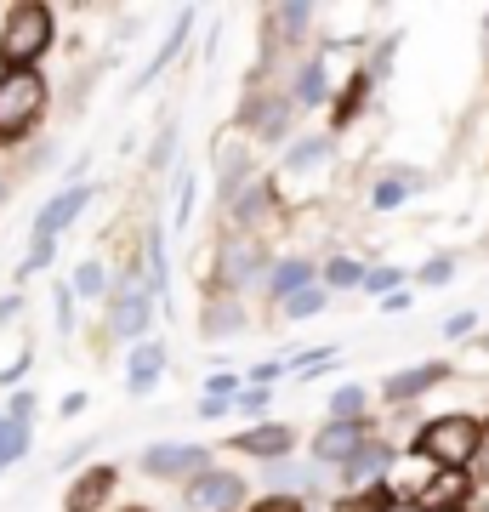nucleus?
Instances as JSON below:
<instances>
[{
	"mask_svg": "<svg viewBox=\"0 0 489 512\" xmlns=\"http://www.w3.org/2000/svg\"><path fill=\"white\" fill-rule=\"evenodd\" d=\"M57 325H63V330L74 325V291H69V285H57Z\"/></svg>",
	"mask_w": 489,
	"mask_h": 512,
	"instance_id": "43",
	"label": "nucleus"
},
{
	"mask_svg": "<svg viewBox=\"0 0 489 512\" xmlns=\"http://www.w3.org/2000/svg\"><path fill=\"white\" fill-rule=\"evenodd\" d=\"M393 52H399V35H387V40H381L376 57H370V69H364V74H370V80H381V74L393 69Z\"/></svg>",
	"mask_w": 489,
	"mask_h": 512,
	"instance_id": "39",
	"label": "nucleus"
},
{
	"mask_svg": "<svg viewBox=\"0 0 489 512\" xmlns=\"http://www.w3.org/2000/svg\"><path fill=\"white\" fill-rule=\"evenodd\" d=\"M194 410H200V416H205V421H217V416H228V410H234V404H217V399H200V404H194Z\"/></svg>",
	"mask_w": 489,
	"mask_h": 512,
	"instance_id": "45",
	"label": "nucleus"
},
{
	"mask_svg": "<svg viewBox=\"0 0 489 512\" xmlns=\"http://www.w3.org/2000/svg\"><path fill=\"white\" fill-rule=\"evenodd\" d=\"M188 29H194V12H177V29H171V35H165L160 57H154V63H148V69H143V86H148V80H154V74L165 69V63H171V57L182 52V40H188Z\"/></svg>",
	"mask_w": 489,
	"mask_h": 512,
	"instance_id": "26",
	"label": "nucleus"
},
{
	"mask_svg": "<svg viewBox=\"0 0 489 512\" xmlns=\"http://www.w3.org/2000/svg\"><path fill=\"white\" fill-rule=\"evenodd\" d=\"M188 211H194V177H188V171H177V228L188 222Z\"/></svg>",
	"mask_w": 489,
	"mask_h": 512,
	"instance_id": "41",
	"label": "nucleus"
},
{
	"mask_svg": "<svg viewBox=\"0 0 489 512\" xmlns=\"http://www.w3.org/2000/svg\"><path fill=\"white\" fill-rule=\"evenodd\" d=\"M86 205H91V183L63 188V194H57V200H52V205H46V211L35 217V239H57V234H63V228H69L74 217H80V211H86Z\"/></svg>",
	"mask_w": 489,
	"mask_h": 512,
	"instance_id": "17",
	"label": "nucleus"
},
{
	"mask_svg": "<svg viewBox=\"0 0 489 512\" xmlns=\"http://www.w3.org/2000/svg\"><path fill=\"white\" fill-rule=\"evenodd\" d=\"M160 376H165V348L160 342H137V348H131V365H126V393L143 399Z\"/></svg>",
	"mask_w": 489,
	"mask_h": 512,
	"instance_id": "19",
	"label": "nucleus"
},
{
	"mask_svg": "<svg viewBox=\"0 0 489 512\" xmlns=\"http://www.w3.org/2000/svg\"><path fill=\"white\" fill-rule=\"evenodd\" d=\"M364 404H370V393H364L359 382H347L330 393V421H364Z\"/></svg>",
	"mask_w": 489,
	"mask_h": 512,
	"instance_id": "25",
	"label": "nucleus"
},
{
	"mask_svg": "<svg viewBox=\"0 0 489 512\" xmlns=\"http://www.w3.org/2000/svg\"><path fill=\"white\" fill-rule=\"evenodd\" d=\"M330 80H325V52H313L296 63V86H290V103L296 109H330Z\"/></svg>",
	"mask_w": 489,
	"mask_h": 512,
	"instance_id": "16",
	"label": "nucleus"
},
{
	"mask_svg": "<svg viewBox=\"0 0 489 512\" xmlns=\"http://www.w3.org/2000/svg\"><path fill=\"white\" fill-rule=\"evenodd\" d=\"M381 308H387V313H410V291H393V296H381Z\"/></svg>",
	"mask_w": 489,
	"mask_h": 512,
	"instance_id": "46",
	"label": "nucleus"
},
{
	"mask_svg": "<svg viewBox=\"0 0 489 512\" xmlns=\"http://www.w3.org/2000/svg\"><path fill=\"white\" fill-rule=\"evenodd\" d=\"M364 439H370V421H325L313 433V467H342V461H353Z\"/></svg>",
	"mask_w": 489,
	"mask_h": 512,
	"instance_id": "9",
	"label": "nucleus"
},
{
	"mask_svg": "<svg viewBox=\"0 0 489 512\" xmlns=\"http://www.w3.org/2000/svg\"><path fill=\"white\" fill-rule=\"evenodd\" d=\"M35 416V393H18V399L6 404V421H29Z\"/></svg>",
	"mask_w": 489,
	"mask_h": 512,
	"instance_id": "44",
	"label": "nucleus"
},
{
	"mask_svg": "<svg viewBox=\"0 0 489 512\" xmlns=\"http://www.w3.org/2000/svg\"><path fill=\"white\" fill-rule=\"evenodd\" d=\"M200 330L211 336V342H217V336H234V330H245V313H239L234 296H222V302H211V308H205Z\"/></svg>",
	"mask_w": 489,
	"mask_h": 512,
	"instance_id": "22",
	"label": "nucleus"
},
{
	"mask_svg": "<svg viewBox=\"0 0 489 512\" xmlns=\"http://www.w3.org/2000/svg\"><path fill=\"white\" fill-rule=\"evenodd\" d=\"M0 200H6V177H0Z\"/></svg>",
	"mask_w": 489,
	"mask_h": 512,
	"instance_id": "50",
	"label": "nucleus"
},
{
	"mask_svg": "<svg viewBox=\"0 0 489 512\" xmlns=\"http://www.w3.org/2000/svg\"><path fill=\"white\" fill-rule=\"evenodd\" d=\"M399 456H404L399 444H387V439H364V444H359V456H353V461H342L336 473H342V484H347V490H364V484H376V478H387V467H393Z\"/></svg>",
	"mask_w": 489,
	"mask_h": 512,
	"instance_id": "13",
	"label": "nucleus"
},
{
	"mask_svg": "<svg viewBox=\"0 0 489 512\" xmlns=\"http://www.w3.org/2000/svg\"><path fill=\"white\" fill-rule=\"evenodd\" d=\"M472 359H484V365H489V336H478V348H472Z\"/></svg>",
	"mask_w": 489,
	"mask_h": 512,
	"instance_id": "48",
	"label": "nucleus"
},
{
	"mask_svg": "<svg viewBox=\"0 0 489 512\" xmlns=\"http://www.w3.org/2000/svg\"><path fill=\"white\" fill-rule=\"evenodd\" d=\"M410 456L433 461V473H467L472 461L484 456V421L467 416V410L421 421V433L410 439Z\"/></svg>",
	"mask_w": 489,
	"mask_h": 512,
	"instance_id": "1",
	"label": "nucleus"
},
{
	"mask_svg": "<svg viewBox=\"0 0 489 512\" xmlns=\"http://www.w3.org/2000/svg\"><path fill=\"white\" fill-rule=\"evenodd\" d=\"M319 285H325V291H359L364 262L359 256H330V262H319Z\"/></svg>",
	"mask_w": 489,
	"mask_h": 512,
	"instance_id": "20",
	"label": "nucleus"
},
{
	"mask_svg": "<svg viewBox=\"0 0 489 512\" xmlns=\"http://www.w3.org/2000/svg\"><path fill=\"white\" fill-rule=\"evenodd\" d=\"M148 285H154V296H165V234L160 228H148Z\"/></svg>",
	"mask_w": 489,
	"mask_h": 512,
	"instance_id": "33",
	"label": "nucleus"
},
{
	"mask_svg": "<svg viewBox=\"0 0 489 512\" xmlns=\"http://www.w3.org/2000/svg\"><path fill=\"white\" fill-rule=\"evenodd\" d=\"M330 148H336V137H330V131H319V137H302V143L285 154V171H308V165L330 160Z\"/></svg>",
	"mask_w": 489,
	"mask_h": 512,
	"instance_id": "23",
	"label": "nucleus"
},
{
	"mask_svg": "<svg viewBox=\"0 0 489 512\" xmlns=\"http://www.w3.org/2000/svg\"><path fill=\"white\" fill-rule=\"evenodd\" d=\"M410 188H416L410 177H381V183H376V194H370V205H376V211H393V205H404V200H410Z\"/></svg>",
	"mask_w": 489,
	"mask_h": 512,
	"instance_id": "32",
	"label": "nucleus"
},
{
	"mask_svg": "<svg viewBox=\"0 0 489 512\" xmlns=\"http://www.w3.org/2000/svg\"><path fill=\"white\" fill-rule=\"evenodd\" d=\"M381 512H421V501H416V495H393Z\"/></svg>",
	"mask_w": 489,
	"mask_h": 512,
	"instance_id": "47",
	"label": "nucleus"
},
{
	"mask_svg": "<svg viewBox=\"0 0 489 512\" xmlns=\"http://www.w3.org/2000/svg\"><path fill=\"white\" fill-rule=\"evenodd\" d=\"M325 308H330V291L325 285H308V291H296L285 302V319H319Z\"/></svg>",
	"mask_w": 489,
	"mask_h": 512,
	"instance_id": "28",
	"label": "nucleus"
},
{
	"mask_svg": "<svg viewBox=\"0 0 489 512\" xmlns=\"http://www.w3.org/2000/svg\"><path fill=\"white\" fill-rule=\"evenodd\" d=\"M52 251H57V239H35V245H29V256H23L18 274H40V268H52Z\"/></svg>",
	"mask_w": 489,
	"mask_h": 512,
	"instance_id": "37",
	"label": "nucleus"
},
{
	"mask_svg": "<svg viewBox=\"0 0 489 512\" xmlns=\"http://www.w3.org/2000/svg\"><path fill=\"white\" fill-rule=\"evenodd\" d=\"M472 330H478V313H450V319H444V336H450V342H467Z\"/></svg>",
	"mask_w": 489,
	"mask_h": 512,
	"instance_id": "40",
	"label": "nucleus"
},
{
	"mask_svg": "<svg viewBox=\"0 0 489 512\" xmlns=\"http://www.w3.org/2000/svg\"><path fill=\"white\" fill-rule=\"evenodd\" d=\"M245 478L239 473H222V467H211V473H200V478H188L182 484V501L194 512H239L245 507Z\"/></svg>",
	"mask_w": 489,
	"mask_h": 512,
	"instance_id": "6",
	"label": "nucleus"
},
{
	"mask_svg": "<svg viewBox=\"0 0 489 512\" xmlns=\"http://www.w3.org/2000/svg\"><path fill=\"white\" fill-rule=\"evenodd\" d=\"M245 512H308V507H302L296 495H256V501H251Z\"/></svg>",
	"mask_w": 489,
	"mask_h": 512,
	"instance_id": "38",
	"label": "nucleus"
},
{
	"mask_svg": "<svg viewBox=\"0 0 489 512\" xmlns=\"http://www.w3.org/2000/svg\"><path fill=\"white\" fill-rule=\"evenodd\" d=\"M308 285H319V262H313V256H285V262H273L268 279H262L268 302H279V308H285L296 291H308Z\"/></svg>",
	"mask_w": 489,
	"mask_h": 512,
	"instance_id": "14",
	"label": "nucleus"
},
{
	"mask_svg": "<svg viewBox=\"0 0 489 512\" xmlns=\"http://www.w3.org/2000/svg\"><path fill=\"white\" fill-rule=\"evenodd\" d=\"M228 450H239V456H256V461H285L290 450H296V433H290L285 421H256V427H245V433H234L228 439Z\"/></svg>",
	"mask_w": 489,
	"mask_h": 512,
	"instance_id": "10",
	"label": "nucleus"
},
{
	"mask_svg": "<svg viewBox=\"0 0 489 512\" xmlns=\"http://www.w3.org/2000/svg\"><path fill=\"white\" fill-rule=\"evenodd\" d=\"M114 484H120L114 467H91V473H80L69 484V495H63V512H97L114 495Z\"/></svg>",
	"mask_w": 489,
	"mask_h": 512,
	"instance_id": "18",
	"label": "nucleus"
},
{
	"mask_svg": "<svg viewBox=\"0 0 489 512\" xmlns=\"http://www.w3.org/2000/svg\"><path fill=\"white\" fill-rule=\"evenodd\" d=\"M205 399L234 404V399H239V376H228V370H217V376H205Z\"/></svg>",
	"mask_w": 489,
	"mask_h": 512,
	"instance_id": "35",
	"label": "nucleus"
},
{
	"mask_svg": "<svg viewBox=\"0 0 489 512\" xmlns=\"http://www.w3.org/2000/svg\"><path fill=\"white\" fill-rule=\"evenodd\" d=\"M279 376H290V365H279V359H268V365H256V370H251V387H273Z\"/></svg>",
	"mask_w": 489,
	"mask_h": 512,
	"instance_id": "42",
	"label": "nucleus"
},
{
	"mask_svg": "<svg viewBox=\"0 0 489 512\" xmlns=\"http://www.w3.org/2000/svg\"><path fill=\"white\" fill-rule=\"evenodd\" d=\"M148 319H154V296L137 274L120 279V291H114V308H109V330L114 336H126V342H143Z\"/></svg>",
	"mask_w": 489,
	"mask_h": 512,
	"instance_id": "8",
	"label": "nucleus"
},
{
	"mask_svg": "<svg viewBox=\"0 0 489 512\" xmlns=\"http://www.w3.org/2000/svg\"><path fill=\"white\" fill-rule=\"evenodd\" d=\"M393 495H399V490H393L387 478H376V484H364L359 495H342V501H336V512H381Z\"/></svg>",
	"mask_w": 489,
	"mask_h": 512,
	"instance_id": "24",
	"label": "nucleus"
},
{
	"mask_svg": "<svg viewBox=\"0 0 489 512\" xmlns=\"http://www.w3.org/2000/svg\"><path fill=\"white\" fill-rule=\"evenodd\" d=\"M370 92H376V80H370L364 69L347 74V80H342V92L330 97V137H336V131H347L353 120H359L364 103H370Z\"/></svg>",
	"mask_w": 489,
	"mask_h": 512,
	"instance_id": "15",
	"label": "nucleus"
},
{
	"mask_svg": "<svg viewBox=\"0 0 489 512\" xmlns=\"http://www.w3.org/2000/svg\"><path fill=\"white\" fill-rule=\"evenodd\" d=\"M268 23H273V35H279V46H296V40L308 35L313 6H273V12H268Z\"/></svg>",
	"mask_w": 489,
	"mask_h": 512,
	"instance_id": "21",
	"label": "nucleus"
},
{
	"mask_svg": "<svg viewBox=\"0 0 489 512\" xmlns=\"http://www.w3.org/2000/svg\"><path fill=\"white\" fill-rule=\"evenodd\" d=\"M268 404H273V393H268V387H239L234 410H245V416H256V421H268Z\"/></svg>",
	"mask_w": 489,
	"mask_h": 512,
	"instance_id": "34",
	"label": "nucleus"
},
{
	"mask_svg": "<svg viewBox=\"0 0 489 512\" xmlns=\"http://www.w3.org/2000/svg\"><path fill=\"white\" fill-rule=\"evenodd\" d=\"M296 484L313 490V467H290V461H273L268 467V495H285V490H296Z\"/></svg>",
	"mask_w": 489,
	"mask_h": 512,
	"instance_id": "30",
	"label": "nucleus"
},
{
	"mask_svg": "<svg viewBox=\"0 0 489 512\" xmlns=\"http://www.w3.org/2000/svg\"><path fill=\"white\" fill-rule=\"evenodd\" d=\"M421 501V512H467L472 501H478V490H472V473H433L421 490H410Z\"/></svg>",
	"mask_w": 489,
	"mask_h": 512,
	"instance_id": "11",
	"label": "nucleus"
},
{
	"mask_svg": "<svg viewBox=\"0 0 489 512\" xmlns=\"http://www.w3.org/2000/svg\"><path fill=\"white\" fill-rule=\"evenodd\" d=\"M46 114V80L35 69H6L0 74V143H18L40 126Z\"/></svg>",
	"mask_w": 489,
	"mask_h": 512,
	"instance_id": "3",
	"label": "nucleus"
},
{
	"mask_svg": "<svg viewBox=\"0 0 489 512\" xmlns=\"http://www.w3.org/2000/svg\"><path fill=\"white\" fill-rule=\"evenodd\" d=\"M23 450H29V421H0V467H12Z\"/></svg>",
	"mask_w": 489,
	"mask_h": 512,
	"instance_id": "31",
	"label": "nucleus"
},
{
	"mask_svg": "<svg viewBox=\"0 0 489 512\" xmlns=\"http://www.w3.org/2000/svg\"><path fill=\"white\" fill-rule=\"evenodd\" d=\"M290 120H296V103H290V92L256 86L251 103H245V131H251L256 143H285V137H290Z\"/></svg>",
	"mask_w": 489,
	"mask_h": 512,
	"instance_id": "4",
	"label": "nucleus"
},
{
	"mask_svg": "<svg viewBox=\"0 0 489 512\" xmlns=\"http://www.w3.org/2000/svg\"><path fill=\"white\" fill-rule=\"evenodd\" d=\"M52 46V6L40 0H23L6 12V29H0V63L6 69H35Z\"/></svg>",
	"mask_w": 489,
	"mask_h": 512,
	"instance_id": "2",
	"label": "nucleus"
},
{
	"mask_svg": "<svg viewBox=\"0 0 489 512\" xmlns=\"http://www.w3.org/2000/svg\"><path fill=\"white\" fill-rule=\"evenodd\" d=\"M256 268H268V251H262V239L256 234H228L217 245V279H222V291H239V285H251Z\"/></svg>",
	"mask_w": 489,
	"mask_h": 512,
	"instance_id": "7",
	"label": "nucleus"
},
{
	"mask_svg": "<svg viewBox=\"0 0 489 512\" xmlns=\"http://www.w3.org/2000/svg\"><path fill=\"white\" fill-rule=\"evenodd\" d=\"M131 512H143V507H131Z\"/></svg>",
	"mask_w": 489,
	"mask_h": 512,
	"instance_id": "51",
	"label": "nucleus"
},
{
	"mask_svg": "<svg viewBox=\"0 0 489 512\" xmlns=\"http://www.w3.org/2000/svg\"><path fill=\"white\" fill-rule=\"evenodd\" d=\"M450 382V359H433V365H410L399 370V376H387L381 382V399L387 404H416L421 393H433V387Z\"/></svg>",
	"mask_w": 489,
	"mask_h": 512,
	"instance_id": "12",
	"label": "nucleus"
},
{
	"mask_svg": "<svg viewBox=\"0 0 489 512\" xmlns=\"http://www.w3.org/2000/svg\"><path fill=\"white\" fill-rule=\"evenodd\" d=\"M450 279H455V256H433L416 274V285H450Z\"/></svg>",
	"mask_w": 489,
	"mask_h": 512,
	"instance_id": "36",
	"label": "nucleus"
},
{
	"mask_svg": "<svg viewBox=\"0 0 489 512\" xmlns=\"http://www.w3.org/2000/svg\"><path fill=\"white\" fill-rule=\"evenodd\" d=\"M484 450H489V421H484Z\"/></svg>",
	"mask_w": 489,
	"mask_h": 512,
	"instance_id": "49",
	"label": "nucleus"
},
{
	"mask_svg": "<svg viewBox=\"0 0 489 512\" xmlns=\"http://www.w3.org/2000/svg\"><path fill=\"white\" fill-rule=\"evenodd\" d=\"M217 461H211V444H148L143 450V473L148 478H200L211 473Z\"/></svg>",
	"mask_w": 489,
	"mask_h": 512,
	"instance_id": "5",
	"label": "nucleus"
},
{
	"mask_svg": "<svg viewBox=\"0 0 489 512\" xmlns=\"http://www.w3.org/2000/svg\"><path fill=\"white\" fill-rule=\"evenodd\" d=\"M404 285V268H393V262H364V285L359 291H370V296H393Z\"/></svg>",
	"mask_w": 489,
	"mask_h": 512,
	"instance_id": "27",
	"label": "nucleus"
},
{
	"mask_svg": "<svg viewBox=\"0 0 489 512\" xmlns=\"http://www.w3.org/2000/svg\"><path fill=\"white\" fill-rule=\"evenodd\" d=\"M74 296H86V302H97V296H109V274H103V262H80L74 268Z\"/></svg>",
	"mask_w": 489,
	"mask_h": 512,
	"instance_id": "29",
	"label": "nucleus"
}]
</instances>
